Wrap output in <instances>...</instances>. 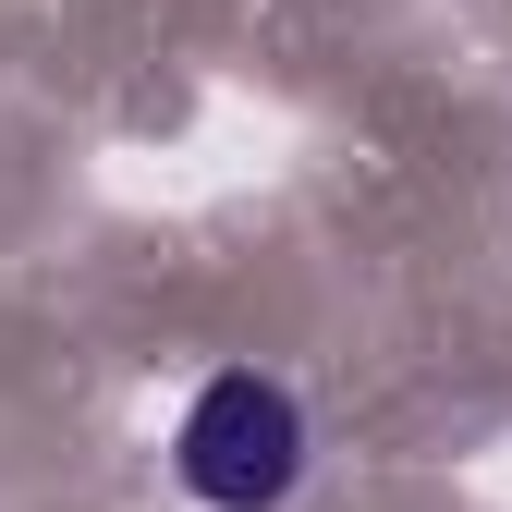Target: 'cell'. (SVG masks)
<instances>
[{
  "label": "cell",
  "mask_w": 512,
  "mask_h": 512,
  "mask_svg": "<svg viewBox=\"0 0 512 512\" xmlns=\"http://www.w3.org/2000/svg\"><path fill=\"white\" fill-rule=\"evenodd\" d=\"M305 464H317V415L269 366H220L208 391L183 403V427H171V476L208 512H281L305 488Z\"/></svg>",
  "instance_id": "6da1fadb"
}]
</instances>
